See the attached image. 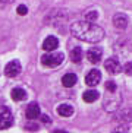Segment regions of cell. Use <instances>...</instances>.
<instances>
[{
    "label": "cell",
    "mask_w": 132,
    "mask_h": 133,
    "mask_svg": "<svg viewBox=\"0 0 132 133\" xmlns=\"http://www.w3.org/2000/svg\"><path fill=\"white\" fill-rule=\"evenodd\" d=\"M70 32L75 38L85 41V43H100L104 38V29L95 24H88V22H74L70 26Z\"/></svg>",
    "instance_id": "obj_1"
},
{
    "label": "cell",
    "mask_w": 132,
    "mask_h": 133,
    "mask_svg": "<svg viewBox=\"0 0 132 133\" xmlns=\"http://www.w3.org/2000/svg\"><path fill=\"white\" fill-rule=\"evenodd\" d=\"M63 59H65L63 53H49L41 57V63L47 67H56L63 62Z\"/></svg>",
    "instance_id": "obj_2"
},
{
    "label": "cell",
    "mask_w": 132,
    "mask_h": 133,
    "mask_svg": "<svg viewBox=\"0 0 132 133\" xmlns=\"http://www.w3.org/2000/svg\"><path fill=\"white\" fill-rule=\"evenodd\" d=\"M13 124V116L12 111L4 105H0V130L9 129Z\"/></svg>",
    "instance_id": "obj_3"
},
{
    "label": "cell",
    "mask_w": 132,
    "mask_h": 133,
    "mask_svg": "<svg viewBox=\"0 0 132 133\" xmlns=\"http://www.w3.org/2000/svg\"><path fill=\"white\" fill-rule=\"evenodd\" d=\"M21 69H22V66H21L19 60H12L4 67V75L8 78H15V76H18L21 73Z\"/></svg>",
    "instance_id": "obj_4"
},
{
    "label": "cell",
    "mask_w": 132,
    "mask_h": 133,
    "mask_svg": "<svg viewBox=\"0 0 132 133\" xmlns=\"http://www.w3.org/2000/svg\"><path fill=\"white\" fill-rule=\"evenodd\" d=\"M104 69L109 72L110 75H117L122 72V64L119 63V60L115 59V57H110V59L104 60Z\"/></svg>",
    "instance_id": "obj_5"
},
{
    "label": "cell",
    "mask_w": 132,
    "mask_h": 133,
    "mask_svg": "<svg viewBox=\"0 0 132 133\" xmlns=\"http://www.w3.org/2000/svg\"><path fill=\"white\" fill-rule=\"evenodd\" d=\"M100 81H101V73L97 69H93V70L88 72L87 76H85V83L88 86H97L98 83H100Z\"/></svg>",
    "instance_id": "obj_6"
},
{
    "label": "cell",
    "mask_w": 132,
    "mask_h": 133,
    "mask_svg": "<svg viewBox=\"0 0 132 133\" xmlns=\"http://www.w3.org/2000/svg\"><path fill=\"white\" fill-rule=\"evenodd\" d=\"M87 57H88V60L91 63H98L101 60V57H103V50H101V47H97V45L91 47L87 51Z\"/></svg>",
    "instance_id": "obj_7"
},
{
    "label": "cell",
    "mask_w": 132,
    "mask_h": 133,
    "mask_svg": "<svg viewBox=\"0 0 132 133\" xmlns=\"http://www.w3.org/2000/svg\"><path fill=\"white\" fill-rule=\"evenodd\" d=\"M129 21H128V16L123 15V13H116V15L113 16V25L119 29H125V28L128 26Z\"/></svg>",
    "instance_id": "obj_8"
},
{
    "label": "cell",
    "mask_w": 132,
    "mask_h": 133,
    "mask_svg": "<svg viewBox=\"0 0 132 133\" xmlns=\"http://www.w3.org/2000/svg\"><path fill=\"white\" fill-rule=\"evenodd\" d=\"M25 114H27V118H29V120H34V118H37L38 116H41L38 104H37V102H31V104L27 107Z\"/></svg>",
    "instance_id": "obj_9"
},
{
    "label": "cell",
    "mask_w": 132,
    "mask_h": 133,
    "mask_svg": "<svg viewBox=\"0 0 132 133\" xmlns=\"http://www.w3.org/2000/svg\"><path fill=\"white\" fill-rule=\"evenodd\" d=\"M57 47H59V39L56 38V37L50 35V37H47V38L44 39L43 48L46 51H53V50H56Z\"/></svg>",
    "instance_id": "obj_10"
},
{
    "label": "cell",
    "mask_w": 132,
    "mask_h": 133,
    "mask_svg": "<svg viewBox=\"0 0 132 133\" xmlns=\"http://www.w3.org/2000/svg\"><path fill=\"white\" fill-rule=\"evenodd\" d=\"M10 97L13 101L19 102V101H23L25 98H27V92H25V89H22V88H13L10 92Z\"/></svg>",
    "instance_id": "obj_11"
},
{
    "label": "cell",
    "mask_w": 132,
    "mask_h": 133,
    "mask_svg": "<svg viewBox=\"0 0 132 133\" xmlns=\"http://www.w3.org/2000/svg\"><path fill=\"white\" fill-rule=\"evenodd\" d=\"M57 113L62 117H70L74 114V107L70 105V104H60L57 107Z\"/></svg>",
    "instance_id": "obj_12"
},
{
    "label": "cell",
    "mask_w": 132,
    "mask_h": 133,
    "mask_svg": "<svg viewBox=\"0 0 132 133\" xmlns=\"http://www.w3.org/2000/svg\"><path fill=\"white\" fill-rule=\"evenodd\" d=\"M76 81H78V78L75 73H66L62 78V85L66 86V88H72L76 83Z\"/></svg>",
    "instance_id": "obj_13"
},
{
    "label": "cell",
    "mask_w": 132,
    "mask_h": 133,
    "mask_svg": "<svg viewBox=\"0 0 132 133\" xmlns=\"http://www.w3.org/2000/svg\"><path fill=\"white\" fill-rule=\"evenodd\" d=\"M98 97H100V94H98L95 89H88L84 92V95H82V99L85 102H94V101H97Z\"/></svg>",
    "instance_id": "obj_14"
},
{
    "label": "cell",
    "mask_w": 132,
    "mask_h": 133,
    "mask_svg": "<svg viewBox=\"0 0 132 133\" xmlns=\"http://www.w3.org/2000/svg\"><path fill=\"white\" fill-rule=\"evenodd\" d=\"M116 118L119 121H132V108H128V110L121 111V113L117 114Z\"/></svg>",
    "instance_id": "obj_15"
},
{
    "label": "cell",
    "mask_w": 132,
    "mask_h": 133,
    "mask_svg": "<svg viewBox=\"0 0 132 133\" xmlns=\"http://www.w3.org/2000/svg\"><path fill=\"white\" fill-rule=\"evenodd\" d=\"M70 60L74 63H79L82 60V50L81 47H75L74 50L70 51Z\"/></svg>",
    "instance_id": "obj_16"
},
{
    "label": "cell",
    "mask_w": 132,
    "mask_h": 133,
    "mask_svg": "<svg viewBox=\"0 0 132 133\" xmlns=\"http://www.w3.org/2000/svg\"><path fill=\"white\" fill-rule=\"evenodd\" d=\"M98 18V13L97 10H89V12L85 13V22H88V24H93V22H95Z\"/></svg>",
    "instance_id": "obj_17"
},
{
    "label": "cell",
    "mask_w": 132,
    "mask_h": 133,
    "mask_svg": "<svg viewBox=\"0 0 132 133\" xmlns=\"http://www.w3.org/2000/svg\"><path fill=\"white\" fill-rule=\"evenodd\" d=\"M106 91H107L109 94L117 92V86H116V83H115V81H107V82H106Z\"/></svg>",
    "instance_id": "obj_18"
},
{
    "label": "cell",
    "mask_w": 132,
    "mask_h": 133,
    "mask_svg": "<svg viewBox=\"0 0 132 133\" xmlns=\"http://www.w3.org/2000/svg\"><path fill=\"white\" fill-rule=\"evenodd\" d=\"M25 129L29 130V132H37L38 130V124H35V123H27L25 124Z\"/></svg>",
    "instance_id": "obj_19"
},
{
    "label": "cell",
    "mask_w": 132,
    "mask_h": 133,
    "mask_svg": "<svg viewBox=\"0 0 132 133\" xmlns=\"http://www.w3.org/2000/svg\"><path fill=\"white\" fill-rule=\"evenodd\" d=\"M16 12H18V15H27L28 13V9L27 6H23V4H21V6H18V9H16Z\"/></svg>",
    "instance_id": "obj_20"
},
{
    "label": "cell",
    "mask_w": 132,
    "mask_h": 133,
    "mask_svg": "<svg viewBox=\"0 0 132 133\" xmlns=\"http://www.w3.org/2000/svg\"><path fill=\"white\" fill-rule=\"evenodd\" d=\"M123 70L126 75H132V62H128L126 64L123 66Z\"/></svg>",
    "instance_id": "obj_21"
},
{
    "label": "cell",
    "mask_w": 132,
    "mask_h": 133,
    "mask_svg": "<svg viewBox=\"0 0 132 133\" xmlns=\"http://www.w3.org/2000/svg\"><path fill=\"white\" fill-rule=\"evenodd\" d=\"M41 121H43V123H46V124H50V123H51L50 118L47 117L46 114H43V116H41Z\"/></svg>",
    "instance_id": "obj_22"
},
{
    "label": "cell",
    "mask_w": 132,
    "mask_h": 133,
    "mask_svg": "<svg viewBox=\"0 0 132 133\" xmlns=\"http://www.w3.org/2000/svg\"><path fill=\"white\" fill-rule=\"evenodd\" d=\"M53 133H68V132H66V130H55Z\"/></svg>",
    "instance_id": "obj_23"
}]
</instances>
